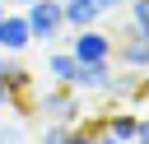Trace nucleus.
<instances>
[{
	"mask_svg": "<svg viewBox=\"0 0 149 144\" xmlns=\"http://www.w3.org/2000/svg\"><path fill=\"white\" fill-rule=\"evenodd\" d=\"M28 107H33L37 121H51V125H74V121H84V93L61 88V84L33 88V93H28Z\"/></svg>",
	"mask_w": 149,
	"mask_h": 144,
	"instance_id": "1",
	"label": "nucleus"
},
{
	"mask_svg": "<svg viewBox=\"0 0 149 144\" xmlns=\"http://www.w3.org/2000/svg\"><path fill=\"white\" fill-rule=\"evenodd\" d=\"M112 46H116V33H107L102 23H93V28H74V37H70V60L74 65H102V60H112Z\"/></svg>",
	"mask_w": 149,
	"mask_h": 144,
	"instance_id": "2",
	"label": "nucleus"
},
{
	"mask_svg": "<svg viewBox=\"0 0 149 144\" xmlns=\"http://www.w3.org/2000/svg\"><path fill=\"white\" fill-rule=\"evenodd\" d=\"M23 19H28V33H33V42H42V46H56V42L65 37L61 0H28V5H23Z\"/></svg>",
	"mask_w": 149,
	"mask_h": 144,
	"instance_id": "3",
	"label": "nucleus"
},
{
	"mask_svg": "<svg viewBox=\"0 0 149 144\" xmlns=\"http://www.w3.org/2000/svg\"><path fill=\"white\" fill-rule=\"evenodd\" d=\"M112 65H116V70H135V74H149V37L121 33V42L112 46Z\"/></svg>",
	"mask_w": 149,
	"mask_h": 144,
	"instance_id": "4",
	"label": "nucleus"
},
{
	"mask_svg": "<svg viewBox=\"0 0 149 144\" xmlns=\"http://www.w3.org/2000/svg\"><path fill=\"white\" fill-rule=\"evenodd\" d=\"M28 46H33V33H28L23 9H5V19H0V51L5 56H23Z\"/></svg>",
	"mask_w": 149,
	"mask_h": 144,
	"instance_id": "5",
	"label": "nucleus"
},
{
	"mask_svg": "<svg viewBox=\"0 0 149 144\" xmlns=\"http://www.w3.org/2000/svg\"><path fill=\"white\" fill-rule=\"evenodd\" d=\"M37 144H93V130H88L84 121H74V125H51V121H42Z\"/></svg>",
	"mask_w": 149,
	"mask_h": 144,
	"instance_id": "6",
	"label": "nucleus"
},
{
	"mask_svg": "<svg viewBox=\"0 0 149 144\" xmlns=\"http://www.w3.org/2000/svg\"><path fill=\"white\" fill-rule=\"evenodd\" d=\"M0 79H5V88L14 93V98H28L37 84H33V70L19 60V56H5V65H0Z\"/></svg>",
	"mask_w": 149,
	"mask_h": 144,
	"instance_id": "7",
	"label": "nucleus"
},
{
	"mask_svg": "<svg viewBox=\"0 0 149 144\" xmlns=\"http://www.w3.org/2000/svg\"><path fill=\"white\" fill-rule=\"evenodd\" d=\"M61 19H65V33L102 23V14H98V5H93V0H61Z\"/></svg>",
	"mask_w": 149,
	"mask_h": 144,
	"instance_id": "8",
	"label": "nucleus"
},
{
	"mask_svg": "<svg viewBox=\"0 0 149 144\" xmlns=\"http://www.w3.org/2000/svg\"><path fill=\"white\" fill-rule=\"evenodd\" d=\"M107 79H112V60H102V65H79V70H74V93H98V98H102Z\"/></svg>",
	"mask_w": 149,
	"mask_h": 144,
	"instance_id": "9",
	"label": "nucleus"
},
{
	"mask_svg": "<svg viewBox=\"0 0 149 144\" xmlns=\"http://www.w3.org/2000/svg\"><path fill=\"white\" fill-rule=\"evenodd\" d=\"M74 60H70V51H51L47 56V74H51V84H61V88H74Z\"/></svg>",
	"mask_w": 149,
	"mask_h": 144,
	"instance_id": "10",
	"label": "nucleus"
},
{
	"mask_svg": "<svg viewBox=\"0 0 149 144\" xmlns=\"http://www.w3.org/2000/svg\"><path fill=\"white\" fill-rule=\"evenodd\" d=\"M28 116L19 111H0V144H28Z\"/></svg>",
	"mask_w": 149,
	"mask_h": 144,
	"instance_id": "11",
	"label": "nucleus"
},
{
	"mask_svg": "<svg viewBox=\"0 0 149 144\" xmlns=\"http://www.w3.org/2000/svg\"><path fill=\"white\" fill-rule=\"evenodd\" d=\"M121 14H126V33L149 37V0H126V5H121Z\"/></svg>",
	"mask_w": 149,
	"mask_h": 144,
	"instance_id": "12",
	"label": "nucleus"
},
{
	"mask_svg": "<svg viewBox=\"0 0 149 144\" xmlns=\"http://www.w3.org/2000/svg\"><path fill=\"white\" fill-rule=\"evenodd\" d=\"M0 111H19V116H33V107H28V98H14V93L5 88V79H0Z\"/></svg>",
	"mask_w": 149,
	"mask_h": 144,
	"instance_id": "13",
	"label": "nucleus"
},
{
	"mask_svg": "<svg viewBox=\"0 0 149 144\" xmlns=\"http://www.w3.org/2000/svg\"><path fill=\"white\" fill-rule=\"evenodd\" d=\"M93 5H98V14H102V19H112V14H121V5H126V0H93Z\"/></svg>",
	"mask_w": 149,
	"mask_h": 144,
	"instance_id": "14",
	"label": "nucleus"
},
{
	"mask_svg": "<svg viewBox=\"0 0 149 144\" xmlns=\"http://www.w3.org/2000/svg\"><path fill=\"white\" fill-rule=\"evenodd\" d=\"M23 5H28V0H5V9H23Z\"/></svg>",
	"mask_w": 149,
	"mask_h": 144,
	"instance_id": "15",
	"label": "nucleus"
},
{
	"mask_svg": "<svg viewBox=\"0 0 149 144\" xmlns=\"http://www.w3.org/2000/svg\"><path fill=\"white\" fill-rule=\"evenodd\" d=\"M0 19H5V0H0Z\"/></svg>",
	"mask_w": 149,
	"mask_h": 144,
	"instance_id": "16",
	"label": "nucleus"
},
{
	"mask_svg": "<svg viewBox=\"0 0 149 144\" xmlns=\"http://www.w3.org/2000/svg\"><path fill=\"white\" fill-rule=\"evenodd\" d=\"M0 65H5V51H0Z\"/></svg>",
	"mask_w": 149,
	"mask_h": 144,
	"instance_id": "17",
	"label": "nucleus"
}]
</instances>
